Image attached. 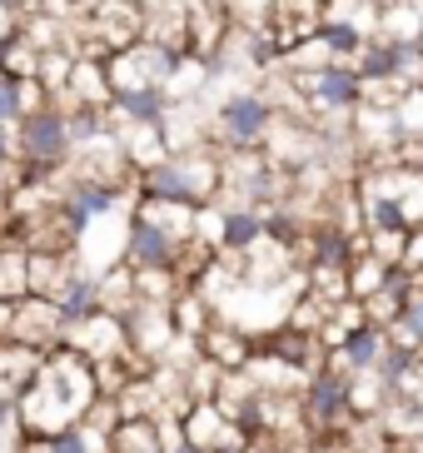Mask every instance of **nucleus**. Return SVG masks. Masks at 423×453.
<instances>
[{
  "label": "nucleus",
  "mask_w": 423,
  "mask_h": 453,
  "mask_svg": "<svg viewBox=\"0 0 423 453\" xmlns=\"http://www.w3.org/2000/svg\"><path fill=\"white\" fill-rule=\"evenodd\" d=\"M100 403V373L90 359H80L75 349L55 344L40 354L35 379L26 394L15 399V434L40 439V434H60L70 424H85V413Z\"/></svg>",
  "instance_id": "nucleus-1"
},
{
  "label": "nucleus",
  "mask_w": 423,
  "mask_h": 453,
  "mask_svg": "<svg viewBox=\"0 0 423 453\" xmlns=\"http://www.w3.org/2000/svg\"><path fill=\"white\" fill-rule=\"evenodd\" d=\"M219 150L199 145V150H174L165 160L145 165L130 174V200H170V204H214L219 195Z\"/></svg>",
  "instance_id": "nucleus-2"
},
{
  "label": "nucleus",
  "mask_w": 423,
  "mask_h": 453,
  "mask_svg": "<svg viewBox=\"0 0 423 453\" xmlns=\"http://www.w3.org/2000/svg\"><path fill=\"white\" fill-rule=\"evenodd\" d=\"M284 85H289L294 105H304L309 120L319 115H354L364 105V81L349 60H324L314 70H279Z\"/></svg>",
  "instance_id": "nucleus-3"
},
{
  "label": "nucleus",
  "mask_w": 423,
  "mask_h": 453,
  "mask_svg": "<svg viewBox=\"0 0 423 453\" xmlns=\"http://www.w3.org/2000/svg\"><path fill=\"white\" fill-rule=\"evenodd\" d=\"M274 120H279V105L269 100V90H250V85L229 90V95H219V105L210 115V145L219 155H229V150H259Z\"/></svg>",
  "instance_id": "nucleus-4"
},
{
  "label": "nucleus",
  "mask_w": 423,
  "mask_h": 453,
  "mask_svg": "<svg viewBox=\"0 0 423 453\" xmlns=\"http://www.w3.org/2000/svg\"><path fill=\"white\" fill-rule=\"evenodd\" d=\"M299 418H304L309 439H334L344 424H354V409H349V373L334 359L309 369L304 388H299Z\"/></svg>",
  "instance_id": "nucleus-5"
},
{
  "label": "nucleus",
  "mask_w": 423,
  "mask_h": 453,
  "mask_svg": "<svg viewBox=\"0 0 423 453\" xmlns=\"http://www.w3.org/2000/svg\"><path fill=\"white\" fill-rule=\"evenodd\" d=\"M65 314L55 299L45 294H15V299H0V339H11V344H26L35 354L45 349L65 344Z\"/></svg>",
  "instance_id": "nucleus-6"
},
{
  "label": "nucleus",
  "mask_w": 423,
  "mask_h": 453,
  "mask_svg": "<svg viewBox=\"0 0 423 453\" xmlns=\"http://www.w3.org/2000/svg\"><path fill=\"white\" fill-rule=\"evenodd\" d=\"M185 50L180 45H159V41H135L125 50L105 55V75H110V95L115 90H140V85H165L180 70Z\"/></svg>",
  "instance_id": "nucleus-7"
},
{
  "label": "nucleus",
  "mask_w": 423,
  "mask_h": 453,
  "mask_svg": "<svg viewBox=\"0 0 423 453\" xmlns=\"http://www.w3.org/2000/svg\"><path fill=\"white\" fill-rule=\"evenodd\" d=\"M180 439H189L204 453H244V443H250L219 399H189L180 409Z\"/></svg>",
  "instance_id": "nucleus-8"
},
{
  "label": "nucleus",
  "mask_w": 423,
  "mask_h": 453,
  "mask_svg": "<svg viewBox=\"0 0 423 453\" xmlns=\"http://www.w3.org/2000/svg\"><path fill=\"white\" fill-rule=\"evenodd\" d=\"M319 20H324V0H269V11H265V20H259V30L269 35L274 55L284 60L294 45H304L309 35H314Z\"/></svg>",
  "instance_id": "nucleus-9"
},
{
  "label": "nucleus",
  "mask_w": 423,
  "mask_h": 453,
  "mask_svg": "<svg viewBox=\"0 0 423 453\" xmlns=\"http://www.w3.org/2000/svg\"><path fill=\"white\" fill-rule=\"evenodd\" d=\"M229 30H235V15L225 11V0H195L185 11V55L210 65L214 55L225 50Z\"/></svg>",
  "instance_id": "nucleus-10"
},
{
  "label": "nucleus",
  "mask_w": 423,
  "mask_h": 453,
  "mask_svg": "<svg viewBox=\"0 0 423 453\" xmlns=\"http://www.w3.org/2000/svg\"><path fill=\"white\" fill-rule=\"evenodd\" d=\"M195 349H199V359L214 364L219 373H244V364H250V354H254V339L229 319H210L199 329Z\"/></svg>",
  "instance_id": "nucleus-11"
},
{
  "label": "nucleus",
  "mask_w": 423,
  "mask_h": 453,
  "mask_svg": "<svg viewBox=\"0 0 423 453\" xmlns=\"http://www.w3.org/2000/svg\"><path fill=\"white\" fill-rule=\"evenodd\" d=\"M384 349H388V329H384V324L358 319L354 329L329 349V359L339 364L344 373H373V364L384 359Z\"/></svg>",
  "instance_id": "nucleus-12"
},
{
  "label": "nucleus",
  "mask_w": 423,
  "mask_h": 453,
  "mask_svg": "<svg viewBox=\"0 0 423 453\" xmlns=\"http://www.w3.org/2000/svg\"><path fill=\"white\" fill-rule=\"evenodd\" d=\"M259 240H265V210L259 204H219V244H214V254L239 259Z\"/></svg>",
  "instance_id": "nucleus-13"
},
{
  "label": "nucleus",
  "mask_w": 423,
  "mask_h": 453,
  "mask_svg": "<svg viewBox=\"0 0 423 453\" xmlns=\"http://www.w3.org/2000/svg\"><path fill=\"white\" fill-rule=\"evenodd\" d=\"M170 110L165 85H140V90H115L110 95V125H159Z\"/></svg>",
  "instance_id": "nucleus-14"
},
{
  "label": "nucleus",
  "mask_w": 423,
  "mask_h": 453,
  "mask_svg": "<svg viewBox=\"0 0 423 453\" xmlns=\"http://www.w3.org/2000/svg\"><path fill=\"white\" fill-rule=\"evenodd\" d=\"M35 369H40L35 349L0 339V409H5V413H15V399L26 394V384L35 379Z\"/></svg>",
  "instance_id": "nucleus-15"
},
{
  "label": "nucleus",
  "mask_w": 423,
  "mask_h": 453,
  "mask_svg": "<svg viewBox=\"0 0 423 453\" xmlns=\"http://www.w3.org/2000/svg\"><path fill=\"white\" fill-rule=\"evenodd\" d=\"M55 304H60L65 319H85V314H95V309H100V269H85L75 259L70 280L60 284V294H55Z\"/></svg>",
  "instance_id": "nucleus-16"
},
{
  "label": "nucleus",
  "mask_w": 423,
  "mask_h": 453,
  "mask_svg": "<svg viewBox=\"0 0 423 453\" xmlns=\"http://www.w3.org/2000/svg\"><path fill=\"white\" fill-rule=\"evenodd\" d=\"M388 344L409 349V354H419V359H423V284H413L409 299L398 304L394 324H388Z\"/></svg>",
  "instance_id": "nucleus-17"
},
{
  "label": "nucleus",
  "mask_w": 423,
  "mask_h": 453,
  "mask_svg": "<svg viewBox=\"0 0 423 453\" xmlns=\"http://www.w3.org/2000/svg\"><path fill=\"white\" fill-rule=\"evenodd\" d=\"M314 41L324 45V55H329V60H354L358 45L369 41V30L354 26V20H339V15H324V20H319V30H314Z\"/></svg>",
  "instance_id": "nucleus-18"
},
{
  "label": "nucleus",
  "mask_w": 423,
  "mask_h": 453,
  "mask_svg": "<svg viewBox=\"0 0 423 453\" xmlns=\"http://www.w3.org/2000/svg\"><path fill=\"white\" fill-rule=\"evenodd\" d=\"M388 115H394L398 145H413V140H423V81H409V85H404V90L394 95Z\"/></svg>",
  "instance_id": "nucleus-19"
},
{
  "label": "nucleus",
  "mask_w": 423,
  "mask_h": 453,
  "mask_svg": "<svg viewBox=\"0 0 423 453\" xmlns=\"http://www.w3.org/2000/svg\"><path fill=\"white\" fill-rule=\"evenodd\" d=\"M225 11L235 15L239 26H259L265 11H269V0H225Z\"/></svg>",
  "instance_id": "nucleus-20"
},
{
  "label": "nucleus",
  "mask_w": 423,
  "mask_h": 453,
  "mask_svg": "<svg viewBox=\"0 0 423 453\" xmlns=\"http://www.w3.org/2000/svg\"><path fill=\"white\" fill-rule=\"evenodd\" d=\"M413 45H419V55H423V20H419V30H413Z\"/></svg>",
  "instance_id": "nucleus-21"
},
{
  "label": "nucleus",
  "mask_w": 423,
  "mask_h": 453,
  "mask_svg": "<svg viewBox=\"0 0 423 453\" xmlns=\"http://www.w3.org/2000/svg\"><path fill=\"white\" fill-rule=\"evenodd\" d=\"M369 5H373V11H384V5H398V0H369Z\"/></svg>",
  "instance_id": "nucleus-22"
},
{
  "label": "nucleus",
  "mask_w": 423,
  "mask_h": 453,
  "mask_svg": "<svg viewBox=\"0 0 423 453\" xmlns=\"http://www.w3.org/2000/svg\"><path fill=\"white\" fill-rule=\"evenodd\" d=\"M145 453H165V449H145Z\"/></svg>",
  "instance_id": "nucleus-23"
}]
</instances>
